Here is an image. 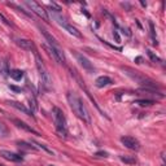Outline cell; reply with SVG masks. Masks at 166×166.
Returning <instances> with one entry per match:
<instances>
[{
    "label": "cell",
    "mask_w": 166,
    "mask_h": 166,
    "mask_svg": "<svg viewBox=\"0 0 166 166\" xmlns=\"http://www.w3.org/2000/svg\"><path fill=\"white\" fill-rule=\"evenodd\" d=\"M135 103L139 104V105H142V106H147V105H152V104H154V101L148 100V99H140V100H136Z\"/></svg>",
    "instance_id": "20"
},
{
    "label": "cell",
    "mask_w": 166,
    "mask_h": 166,
    "mask_svg": "<svg viewBox=\"0 0 166 166\" xmlns=\"http://www.w3.org/2000/svg\"><path fill=\"white\" fill-rule=\"evenodd\" d=\"M40 31H42V34H43V35L46 36V39L48 40L49 44H52V46H59V43L56 42V39H54L53 36H51V34H48L46 30H44V29H40Z\"/></svg>",
    "instance_id": "16"
},
{
    "label": "cell",
    "mask_w": 166,
    "mask_h": 166,
    "mask_svg": "<svg viewBox=\"0 0 166 166\" xmlns=\"http://www.w3.org/2000/svg\"><path fill=\"white\" fill-rule=\"evenodd\" d=\"M53 121H54V126H56V130L61 136L66 137L67 135V124H66V118H65L64 112L60 108L54 106L53 108Z\"/></svg>",
    "instance_id": "3"
},
{
    "label": "cell",
    "mask_w": 166,
    "mask_h": 166,
    "mask_svg": "<svg viewBox=\"0 0 166 166\" xmlns=\"http://www.w3.org/2000/svg\"><path fill=\"white\" fill-rule=\"evenodd\" d=\"M121 161L124 163H130V165H134V163H136V158H135V156H121Z\"/></svg>",
    "instance_id": "17"
},
{
    "label": "cell",
    "mask_w": 166,
    "mask_h": 166,
    "mask_svg": "<svg viewBox=\"0 0 166 166\" xmlns=\"http://www.w3.org/2000/svg\"><path fill=\"white\" fill-rule=\"evenodd\" d=\"M9 88H10V90H13V91H16V92H21V91H22V88L16 87V86H9Z\"/></svg>",
    "instance_id": "24"
},
{
    "label": "cell",
    "mask_w": 166,
    "mask_h": 166,
    "mask_svg": "<svg viewBox=\"0 0 166 166\" xmlns=\"http://www.w3.org/2000/svg\"><path fill=\"white\" fill-rule=\"evenodd\" d=\"M46 48L47 51H49V53L53 56V59L59 64H65V54L62 52V49L60 48V46H52V44H49V46H46Z\"/></svg>",
    "instance_id": "6"
},
{
    "label": "cell",
    "mask_w": 166,
    "mask_h": 166,
    "mask_svg": "<svg viewBox=\"0 0 166 166\" xmlns=\"http://www.w3.org/2000/svg\"><path fill=\"white\" fill-rule=\"evenodd\" d=\"M149 27H150V36H152V43L154 46H157V36H156V30H154V25L152 21H149Z\"/></svg>",
    "instance_id": "18"
},
{
    "label": "cell",
    "mask_w": 166,
    "mask_h": 166,
    "mask_svg": "<svg viewBox=\"0 0 166 166\" xmlns=\"http://www.w3.org/2000/svg\"><path fill=\"white\" fill-rule=\"evenodd\" d=\"M9 75H10V78H12V79H14V80H21V79L23 78V71H22V70L14 69V70H12V71L9 73Z\"/></svg>",
    "instance_id": "15"
},
{
    "label": "cell",
    "mask_w": 166,
    "mask_h": 166,
    "mask_svg": "<svg viewBox=\"0 0 166 166\" xmlns=\"http://www.w3.org/2000/svg\"><path fill=\"white\" fill-rule=\"evenodd\" d=\"M8 104H9L10 106H13V108H16L17 110H21L22 113H25V114H27V116H31V117H34V114H33V110H29L26 106H23L21 103H17V101H8Z\"/></svg>",
    "instance_id": "11"
},
{
    "label": "cell",
    "mask_w": 166,
    "mask_h": 166,
    "mask_svg": "<svg viewBox=\"0 0 166 166\" xmlns=\"http://www.w3.org/2000/svg\"><path fill=\"white\" fill-rule=\"evenodd\" d=\"M75 57H77V60H78V62H79L80 65L83 66V69H86L87 71H90V73H92L93 70H95V67H93V65L90 62V60L87 59V57H84L83 54H80V53H78V52H75Z\"/></svg>",
    "instance_id": "9"
},
{
    "label": "cell",
    "mask_w": 166,
    "mask_h": 166,
    "mask_svg": "<svg viewBox=\"0 0 166 166\" xmlns=\"http://www.w3.org/2000/svg\"><path fill=\"white\" fill-rule=\"evenodd\" d=\"M121 142H122V144H123L124 147L129 148V149H131V150H139L140 149L139 142L132 136H122Z\"/></svg>",
    "instance_id": "7"
},
{
    "label": "cell",
    "mask_w": 166,
    "mask_h": 166,
    "mask_svg": "<svg viewBox=\"0 0 166 166\" xmlns=\"http://www.w3.org/2000/svg\"><path fill=\"white\" fill-rule=\"evenodd\" d=\"M13 122H14V123H16V126H17V127H20V129L26 130V131L31 132V134H34V135H39V132L36 131V130H34L31 126H29L27 123H25V122L20 121V119H13Z\"/></svg>",
    "instance_id": "12"
},
{
    "label": "cell",
    "mask_w": 166,
    "mask_h": 166,
    "mask_svg": "<svg viewBox=\"0 0 166 166\" xmlns=\"http://www.w3.org/2000/svg\"><path fill=\"white\" fill-rule=\"evenodd\" d=\"M49 166H52V165H49Z\"/></svg>",
    "instance_id": "28"
},
{
    "label": "cell",
    "mask_w": 166,
    "mask_h": 166,
    "mask_svg": "<svg viewBox=\"0 0 166 166\" xmlns=\"http://www.w3.org/2000/svg\"><path fill=\"white\" fill-rule=\"evenodd\" d=\"M30 106H33V112H35L38 109V105H36V101L34 97H30Z\"/></svg>",
    "instance_id": "23"
},
{
    "label": "cell",
    "mask_w": 166,
    "mask_h": 166,
    "mask_svg": "<svg viewBox=\"0 0 166 166\" xmlns=\"http://www.w3.org/2000/svg\"><path fill=\"white\" fill-rule=\"evenodd\" d=\"M112 79L109 77H106V75H103V77H99L97 79H96V82H95V84H96V87H99V88H103V87H105V86H109V84H112Z\"/></svg>",
    "instance_id": "13"
},
{
    "label": "cell",
    "mask_w": 166,
    "mask_h": 166,
    "mask_svg": "<svg viewBox=\"0 0 166 166\" xmlns=\"http://www.w3.org/2000/svg\"><path fill=\"white\" fill-rule=\"evenodd\" d=\"M25 4L27 5L29 8H30L31 12H34L36 16H39L40 18H43L44 21H47V22H48L49 17H48V14H47V10L44 9V8L42 7L40 4H38V3L34 1V0H26Z\"/></svg>",
    "instance_id": "5"
},
{
    "label": "cell",
    "mask_w": 166,
    "mask_h": 166,
    "mask_svg": "<svg viewBox=\"0 0 166 166\" xmlns=\"http://www.w3.org/2000/svg\"><path fill=\"white\" fill-rule=\"evenodd\" d=\"M0 166H1V165H0Z\"/></svg>",
    "instance_id": "29"
},
{
    "label": "cell",
    "mask_w": 166,
    "mask_h": 166,
    "mask_svg": "<svg viewBox=\"0 0 166 166\" xmlns=\"http://www.w3.org/2000/svg\"><path fill=\"white\" fill-rule=\"evenodd\" d=\"M17 144H18V147H20L21 149H25V150H35V148H34L33 145L27 144V143H25V142H18Z\"/></svg>",
    "instance_id": "19"
},
{
    "label": "cell",
    "mask_w": 166,
    "mask_h": 166,
    "mask_svg": "<svg viewBox=\"0 0 166 166\" xmlns=\"http://www.w3.org/2000/svg\"><path fill=\"white\" fill-rule=\"evenodd\" d=\"M0 18H1V20H3V22H4L5 25H10V22H8V20H7V18L4 17V16L1 14V13H0Z\"/></svg>",
    "instance_id": "25"
},
{
    "label": "cell",
    "mask_w": 166,
    "mask_h": 166,
    "mask_svg": "<svg viewBox=\"0 0 166 166\" xmlns=\"http://www.w3.org/2000/svg\"><path fill=\"white\" fill-rule=\"evenodd\" d=\"M67 103L70 105V109L73 110V113L78 117L79 119H82L86 123H90L91 118H90V112H88L87 106L84 105V103L82 101V99L74 92H69L66 95Z\"/></svg>",
    "instance_id": "1"
},
{
    "label": "cell",
    "mask_w": 166,
    "mask_h": 166,
    "mask_svg": "<svg viewBox=\"0 0 166 166\" xmlns=\"http://www.w3.org/2000/svg\"><path fill=\"white\" fill-rule=\"evenodd\" d=\"M147 53H148V56H149V59L152 60L153 62H162V60H161L160 57L157 56V54H154V53H153L152 51H149V49H148V51H147Z\"/></svg>",
    "instance_id": "21"
},
{
    "label": "cell",
    "mask_w": 166,
    "mask_h": 166,
    "mask_svg": "<svg viewBox=\"0 0 166 166\" xmlns=\"http://www.w3.org/2000/svg\"><path fill=\"white\" fill-rule=\"evenodd\" d=\"M0 156L8 161H13V162H22L23 161V157L21 154L14 152H9V150H0Z\"/></svg>",
    "instance_id": "8"
},
{
    "label": "cell",
    "mask_w": 166,
    "mask_h": 166,
    "mask_svg": "<svg viewBox=\"0 0 166 166\" xmlns=\"http://www.w3.org/2000/svg\"><path fill=\"white\" fill-rule=\"evenodd\" d=\"M135 61H136L137 64H140V61H142V57H136V60H135Z\"/></svg>",
    "instance_id": "27"
},
{
    "label": "cell",
    "mask_w": 166,
    "mask_h": 166,
    "mask_svg": "<svg viewBox=\"0 0 166 166\" xmlns=\"http://www.w3.org/2000/svg\"><path fill=\"white\" fill-rule=\"evenodd\" d=\"M35 61H36V69L39 71V77H40V83L47 91L52 90V79H51V75H49L48 70L46 69L42 59L39 57V54L35 52Z\"/></svg>",
    "instance_id": "2"
},
{
    "label": "cell",
    "mask_w": 166,
    "mask_h": 166,
    "mask_svg": "<svg viewBox=\"0 0 166 166\" xmlns=\"http://www.w3.org/2000/svg\"><path fill=\"white\" fill-rule=\"evenodd\" d=\"M33 143H34V144H36V145H38L39 148H43V149L46 150V152H48V153H51V154H53V150H51V149H49L48 147H47V145H44V144H40V143H38V142H33Z\"/></svg>",
    "instance_id": "22"
},
{
    "label": "cell",
    "mask_w": 166,
    "mask_h": 166,
    "mask_svg": "<svg viewBox=\"0 0 166 166\" xmlns=\"http://www.w3.org/2000/svg\"><path fill=\"white\" fill-rule=\"evenodd\" d=\"M17 44L21 47L22 49H26V51H33L35 53V46L31 40L29 39H17Z\"/></svg>",
    "instance_id": "10"
},
{
    "label": "cell",
    "mask_w": 166,
    "mask_h": 166,
    "mask_svg": "<svg viewBox=\"0 0 166 166\" xmlns=\"http://www.w3.org/2000/svg\"><path fill=\"white\" fill-rule=\"evenodd\" d=\"M96 156H99V157H106L108 153H106V152H97V153H96Z\"/></svg>",
    "instance_id": "26"
},
{
    "label": "cell",
    "mask_w": 166,
    "mask_h": 166,
    "mask_svg": "<svg viewBox=\"0 0 166 166\" xmlns=\"http://www.w3.org/2000/svg\"><path fill=\"white\" fill-rule=\"evenodd\" d=\"M52 16H53L54 21H56V22L59 23L60 26H62V27H64L66 31H69V34H71V35L77 36V38H80V36H82V35H80V33L78 31V29H75L74 26H71L70 23H67L66 20H65L62 16H60L57 12H53V13H52Z\"/></svg>",
    "instance_id": "4"
},
{
    "label": "cell",
    "mask_w": 166,
    "mask_h": 166,
    "mask_svg": "<svg viewBox=\"0 0 166 166\" xmlns=\"http://www.w3.org/2000/svg\"><path fill=\"white\" fill-rule=\"evenodd\" d=\"M9 70H8V62L5 61V60L0 59V74L3 75V77H8L9 75Z\"/></svg>",
    "instance_id": "14"
}]
</instances>
